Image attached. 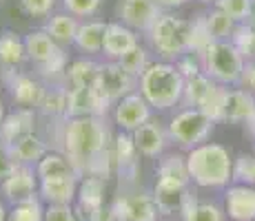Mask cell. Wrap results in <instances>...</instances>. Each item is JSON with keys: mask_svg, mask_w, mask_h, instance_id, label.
I'll list each match as a JSON object with an SVG mask.
<instances>
[{"mask_svg": "<svg viewBox=\"0 0 255 221\" xmlns=\"http://www.w3.org/2000/svg\"><path fill=\"white\" fill-rule=\"evenodd\" d=\"M58 150L69 157L78 175L85 177L111 150L114 135L107 117H67L58 124Z\"/></svg>", "mask_w": 255, "mask_h": 221, "instance_id": "obj_1", "label": "cell"}, {"mask_svg": "<svg viewBox=\"0 0 255 221\" xmlns=\"http://www.w3.org/2000/svg\"><path fill=\"white\" fill-rule=\"evenodd\" d=\"M138 91L153 111H169L173 106L182 104L184 77L178 71L175 62L153 60L149 69L140 75Z\"/></svg>", "mask_w": 255, "mask_h": 221, "instance_id": "obj_2", "label": "cell"}, {"mask_svg": "<svg viewBox=\"0 0 255 221\" xmlns=\"http://www.w3.org/2000/svg\"><path fill=\"white\" fill-rule=\"evenodd\" d=\"M191 181L200 188H222L233 179V159L222 144L204 142L186 153Z\"/></svg>", "mask_w": 255, "mask_h": 221, "instance_id": "obj_3", "label": "cell"}, {"mask_svg": "<svg viewBox=\"0 0 255 221\" xmlns=\"http://www.w3.org/2000/svg\"><path fill=\"white\" fill-rule=\"evenodd\" d=\"M146 40L153 53H158L160 60L175 62L180 56L189 51L191 42V20L180 18L171 11H162V16L149 29Z\"/></svg>", "mask_w": 255, "mask_h": 221, "instance_id": "obj_4", "label": "cell"}, {"mask_svg": "<svg viewBox=\"0 0 255 221\" xmlns=\"http://www.w3.org/2000/svg\"><path fill=\"white\" fill-rule=\"evenodd\" d=\"M204 73L222 86H240L247 60L231 40H215L202 53Z\"/></svg>", "mask_w": 255, "mask_h": 221, "instance_id": "obj_5", "label": "cell"}, {"mask_svg": "<svg viewBox=\"0 0 255 221\" xmlns=\"http://www.w3.org/2000/svg\"><path fill=\"white\" fill-rule=\"evenodd\" d=\"M215 122L209 115H204L200 109H189L184 106L182 111H178L166 124L169 137L173 144H178L180 148L191 150L195 146L204 144L213 133Z\"/></svg>", "mask_w": 255, "mask_h": 221, "instance_id": "obj_6", "label": "cell"}, {"mask_svg": "<svg viewBox=\"0 0 255 221\" xmlns=\"http://www.w3.org/2000/svg\"><path fill=\"white\" fill-rule=\"evenodd\" d=\"M105 188L107 179L96 175H85L78 186V208L87 221H116L111 210H105Z\"/></svg>", "mask_w": 255, "mask_h": 221, "instance_id": "obj_7", "label": "cell"}, {"mask_svg": "<svg viewBox=\"0 0 255 221\" xmlns=\"http://www.w3.org/2000/svg\"><path fill=\"white\" fill-rule=\"evenodd\" d=\"M111 215L116 221H158L160 208L153 199V193H125L118 195L114 206H111Z\"/></svg>", "mask_w": 255, "mask_h": 221, "instance_id": "obj_8", "label": "cell"}, {"mask_svg": "<svg viewBox=\"0 0 255 221\" xmlns=\"http://www.w3.org/2000/svg\"><path fill=\"white\" fill-rule=\"evenodd\" d=\"M160 16L162 9L155 0H118L116 4V20L144 36Z\"/></svg>", "mask_w": 255, "mask_h": 221, "instance_id": "obj_9", "label": "cell"}, {"mask_svg": "<svg viewBox=\"0 0 255 221\" xmlns=\"http://www.w3.org/2000/svg\"><path fill=\"white\" fill-rule=\"evenodd\" d=\"M2 77L7 82L9 95L18 106H27V109H38L40 106L47 84L38 75L11 69V71H2Z\"/></svg>", "mask_w": 255, "mask_h": 221, "instance_id": "obj_10", "label": "cell"}, {"mask_svg": "<svg viewBox=\"0 0 255 221\" xmlns=\"http://www.w3.org/2000/svg\"><path fill=\"white\" fill-rule=\"evenodd\" d=\"M153 117V109L151 104L142 97L140 91H133L129 95H125L122 100H118L111 109V120L120 131L133 133L135 129H140L142 124Z\"/></svg>", "mask_w": 255, "mask_h": 221, "instance_id": "obj_11", "label": "cell"}, {"mask_svg": "<svg viewBox=\"0 0 255 221\" xmlns=\"http://www.w3.org/2000/svg\"><path fill=\"white\" fill-rule=\"evenodd\" d=\"M140 80L135 75H131L129 71L120 67V62L116 60H107L100 65V77H98V91L111 102L116 104L118 100H122L125 95L138 91Z\"/></svg>", "mask_w": 255, "mask_h": 221, "instance_id": "obj_12", "label": "cell"}, {"mask_svg": "<svg viewBox=\"0 0 255 221\" xmlns=\"http://www.w3.org/2000/svg\"><path fill=\"white\" fill-rule=\"evenodd\" d=\"M111 109L114 104L96 86H69L67 117H107Z\"/></svg>", "mask_w": 255, "mask_h": 221, "instance_id": "obj_13", "label": "cell"}, {"mask_svg": "<svg viewBox=\"0 0 255 221\" xmlns=\"http://www.w3.org/2000/svg\"><path fill=\"white\" fill-rule=\"evenodd\" d=\"M131 135H133L140 155L142 157H149V159L162 157L164 150H166V146H169V142H171L166 126L160 120H155V117H151L146 124H142L140 129H135Z\"/></svg>", "mask_w": 255, "mask_h": 221, "instance_id": "obj_14", "label": "cell"}, {"mask_svg": "<svg viewBox=\"0 0 255 221\" xmlns=\"http://www.w3.org/2000/svg\"><path fill=\"white\" fill-rule=\"evenodd\" d=\"M38 186H40V179H38L36 168L33 166H18L7 179L0 181V193L4 195V199L16 206L24 199L33 197Z\"/></svg>", "mask_w": 255, "mask_h": 221, "instance_id": "obj_15", "label": "cell"}, {"mask_svg": "<svg viewBox=\"0 0 255 221\" xmlns=\"http://www.w3.org/2000/svg\"><path fill=\"white\" fill-rule=\"evenodd\" d=\"M140 44V33L129 29L122 22H107V33H105V53L107 60H120L125 53H129L133 47Z\"/></svg>", "mask_w": 255, "mask_h": 221, "instance_id": "obj_16", "label": "cell"}, {"mask_svg": "<svg viewBox=\"0 0 255 221\" xmlns=\"http://www.w3.org/2000/svg\"><path fill=\"white\" fill-rule=\"evenodd\" d=\"M224 206L233 221H255V186H229L224 195Z\"/></svg>", "mask_w": 255, "mask_h": 221, "instance_id": "obj_17", "label": "cell"}, {"mask_svg": "<svg viewBox=\"0 0 255 221\" xmlns=\"http://www.w3.org/2000/svg\"><path fill=\"white\" fill-rule=\"evenodd\" d=\"M114 157H116V173L127 179H133L138 175V157H140V150L135 146V140L131 133L127 131H120L118 135H114Z\"/></svg>", "mask_w": 255, "mask_h": 221, "instance_id": "obj_18", "label": "cell"}, {"mask_svg": "<svg viewBox=\"0 0 255 221\" xmlns=\"http://www.w3.org/2000/svg\"><path fill=\"white\" fill-rule=\"evenodd\" d=\"M36 109H27V106H18L16 111L7 113L0 124V142L2 144H13L16 140L29 135L36 131Z\"/></svg>", "mask_w": 255, "mask_h": 221, "instance_id": "obj_19", "label": "cell"}, {"mask_svg": "<svg viewBox=\"0 0 255 221\" xmlns=\"http://www.w3.org/2000/svg\"><path fill=\"white\" fill-rule=\"evenodd\" d=\"M24 47H27V58L29 62H33V67H40L51 62L53 58H58L65 49L62 44H58L45 29H33L24 36Z\"/></svg>", "mask_w": 255, "mask_h": 221, "instance_id": "obj_20", "label": "cell"}, {"mask_svg": "<svg viewBox=\"0 0 255 221\" xmlns=\"http://www.w3.org/2000/svg\"><path fill=\"white\" fill-rule=\"evenodd\" d=\"M67 109H69V86L67 82L62 84H47L45 97H42L38 113L51 124H62L67 120Z\"/></svg>", "mask_w": 255, "mask_h": 221, "instance_id": "obj_21", "label": "cell"}, {"mask_svg": "<svg viewBox=\"0 0 255 221\" xmlns=\"http://www.w3.org/2000/svg\"><path fill=\"white\" fill-rule=\"evenodd\" d=\"M7 146H9V150H11L18 166H33V168H36L38 161L51 150L49 148V142L42 135H38L36 131L20 137V140H16L13 144H7Z\"/></svg>", "mask_w": 255, "mask_h": 221, "instance_id": "obj_22", "label": "cell"}, {"mask_svg": "<svg viewBox=\"0 0 255 221\" xmlns=\"http://www.w3.org/2000/svg\"><path fill=\"white\" fill-rule=\"evenodd\" d=\"M78 175H65V177H47L40 179L38 193L40 199L47 204H71L78 195Z\"/></svg>", "mask_w": 255, "mask_h": 221, "instance_id": "obj_23", "label": "cell"}, {"mask_svg": "<svg viewBox=\"0 0 255 221\" xmlns=\"http://www.w3.org/2000/svg\"><path fill=\"white\" fill-rule=\"evenodd\" d=\"M189 195H191L189 186L175 184V181H169V179H158L153 186V199L160 208V215L180 213Z\"/></svg>", "mask_w": 255, "mask_h": 221, "instance_id": "obj_24", "label": "cell"}, {"mask_svg": "<svg viewBox=\"0 0 255 221\" xmlns=\"http://www.w3.org/2000/svg\"><path fill=\"white\" fill-rule=\"evenodd\" d=\"M255 113V95L247 88H229L227 106H224V122L231 124H244Z\"/></svg>", "mask_w": 255, "mask_h": 221, "instance_id": "obj_25", "label": "cell"}, {"mask_svg": "<svg viewBox=\"0 0 255 221\" xmlns=\"http://www.w3.org/2000/svg\"><path fill=\"white\" fill-rule=\"evenodd\" d=\"M24 60H29L24 38L11 29L0 31V67H2V71L18 69Z\"/></svg>", "mask_w": 255, "mask_h": 221, "instance_id": "obj_26", "label": "cell"}, {"mask_svg": "<svg viewBox=\"0 0 255 221\" xmlns=\"http://www.w3.org/2000/svg\"><path fill=\"white\" fill-rule=\"evenodd\" d=\"M105 33H107V22L105 20H80L76 33V47L87 56H96L102 53L105 47Z\"/></svg>", "mask_w": 255, "mask_h": 221, "instance_id": "obj_27", "label": "cell"}, {"mask_svg": "<svg viewBox=\"0 0 255 221\" xmlns=\"http://www.w3.org/2000/svg\"><path fill=\"white\" fill-rule=\"evenodd\" d=\"M100 65L91 58H78L67 67V86H98Z\"/></svg>", "mask_w": 255, "mask_h": 221, "instance_id": "obj_28", "label": "cell"}, {"mask_svg": "<svg viewBox=\"0 0 255 221\" xmlns=\"http://www.w3.org/2000/svg\"><path fill=\"white\" fill-rule=\"evenodd\" d=\"M78 27H80V20H78L76 16H71V13H67V11H58V13H53V16L47 20L45 31L58 44L67 47V44L76 42Z\"/></svg>", "mask_w": 255, "mask_h": 221, "instance_id": "obj_29", "label": "cell"}, {"mask_svg": "<svg viewBox=\"0 0 255 221\" xmlns=\"http://www.w3.org/2000/svg\"><path fill=\"white\" fill-rule=\"evenodd\" d=\"M38 179H47V177H65V175H78L76 166L62 150H49L36 164ZM80 177V175H78Z\"/></svg>", "mask_w": 255, "mask_h": 221, "instance_id": "obj_30", "label": "cell"}, {"mask_svg": "<svg viewBox=\"0 0 255 221\" xmlns=\"http://www.w3.org/2000/svg\"><path fill=\"white\" fill-rule=\"evenodd\" d=\"M218 82H213L207 73H198V75L184 80V93H182V106L189 109H200L202 102L209 97V93L215 88Z\"/></svg>", "mask_w": 255, "mask_h": 221, "instance_id": "obj_31", "label": "cell"}, {"mask_svg": "<svg viewBox=\"0 0 255 221\" xmlns=\"http://www.w3.org/2000/svg\"><path fill=\"white\" fill-rule=\"evenodd\" d=\"M180 215H182V221H224L227 210H222L218 204L198 201L193 195H189Z\"/></svg>", "mask_w": 255, "mask_h": 221, "instance_id": "obj_32", "label": "cell"}, {"mask_svg": "<svg viewBox=\"0 0 255 221\" xmlns=\"http://www.w3.org/2000/svg\"><path fill=\"white\" fill-rule=\"evenodd\" d=\"M158 179H169L175 184L189 186L191 184V175H189V166H186V155H164L158 164Z\"/></svg>", "mask_w": 255, "mask_h": 221, "instance_id": "obj_33", "label": "cell"}, {"mask_svg": "<svg viewBox=\"0 0 255 221\" xmlns=\"http://www.w3.org/2000/svg\"><path fill=\"white\" fill-rule=\"evenodd\" d=\"M204 22H207V29L213 40H231L235 27H238V22L229 13L220 11L218 7H213L211 11L204 13Z\"/></svg>", "mask_w": 255, "mask_h": 221, "instance_id": "obj_34", "label": "cell"}, {"mask_svg": "<svg viewBox=\"0 0 255 221\" xmlns=\"http://www.w3.org/2000/svg\"><path fill=\"white\" fill-rule=\"evenodd\" d=\"M116 62H120V67L125 69V71H129L131 75H135L140 80V75L149 69V65L153 60H151V51L146 47H142V44H138V47H133L129 53H125V56L120 58V60H116Z\"/></svg>", "mask_w": 255, "mask_h": 221, "instance_id": "obj_35", "label": "cell"}, {"mask_svg": "<svg viewBox=\"0 0 255 221\" xmlns=\"http://www.w3.org/2000/svg\"><path fill=\"white\" fill-rule=\"evenodd\" d=\"M7 221H45V208L38 195L20 201L7 215Z\"/></svg>", "mask_w": 255, "mask_h": 221, "instance_id": "obj_36", "label": "cell"}, {"mask_svg": "<svg viewBox=\"0 0 255 221\" xmlns=\"http://www.w3.org/2000/svg\"><path fill=\"white\" fill-rule=\"evenodd\" d=\"M227 93H229V86H222V84H215V88L209 93V97L202 102L200 111L204 115H209L211 120L218 124V122H224V106H227Z\"/></svg>", "mask_w": 255, "mask_h": 221, "instance_id": "obj_37", "label": "cell"}, {"mask_svg": "<svg viewBox=\"0 0 255 221\" xmlns=\"http://www.w3.org/2000/svg\"><path fill=\"white\" fill-rule=\"evenodd\" d=\"M211 42H215V40L211 38L209 29H207V22H204V13H200V16H195L193 20H191V42H189V51H193V53H198V56H202V53L211 47Z\"/></svg>", "mask_w": 255, "mask_h": 221, "instance_id": "obj_38", "label": "cell"}, {"mask_svg": "<svg viewBox=\"0 0 255 221\" xmlns=\"http://www.w3.org/2000/svg\"><path fill=\"white\" fill-rule=\"evenodd\" d=\"M231 42L240 49V53L244 56L247 62H255V29L249 27L247 22L238 24L235 27V33L231 38Z\"/></svg>", "mask_w": 255, "mask_h": 221, "instance_id": "obj_39", "label": "cell"}, {"mask_svg": "<svg viewBox=\"0 0 255 221\" xmlns=\"http://www.w3.org/2000/svg\"><path fill=\"white\" fill-rule=\"evenodd\" d=\"M102 7V0H62V9L71 16L80 18H93Z\"/></svg>", "mask_w": 255, "mask_h": 221, "instance_id": "obj_40", "label": "cell"}, {"mask_svg": "<svg viewBox=\"0 0 255 221\" xmlns=\"http://www.w3.org/2000/svg\"><path fill=\"white\" fill-rule=\"evenodd\" d=\"M213 7H218L220 11L229 13L238 24L249 20V11H251V0H215Z\"/></svg>", "mask_w": 255, "mask_h": 221, "instance_id": "obj_41", "label": "cell"}, {"mask_svg": "<svg viewBox=\"0 0 255 221\" xmlns=\"http://www.w3.org/2000/svg\"><path fill=\"white\" fill-rule=\"evenodd\" d=\"M175 67H178V71L182 73L184 80L198 75V73H204L202 56H198V53H193V51H186L184 56H180L178 60H175Z\"/></svg>", "mask_w": 255, "mask_h": 221, "instance_id": "obj_42", "label": "cell"}, {"mask_svg": "<svg viewBox=\"0 0 255 221\" xmlns=\"http://www.w3.org/2000/svg\"><path fill=\"white\" fill-rule=\"evenodd\" d=\"M56 2L58 0H20V7L29 18H45L51 16V11L56 9Z\"/></svg>", "mask_w": 255, "mask_h": 221, "instance_id": "obj_43", "label": "cell"}, {"mask_svg": "<svg viewBox=\"0 0 255 221\" xmlns=\"http://www.w3.org/2000/svg\"><path fill=\"white\" fill-rule=\"evenodd\" d=\"M45 221H78L71 204H49L45 208Z\"/></svg>", "mask_w": 255, "mask_h": 221, "instance_id": "obj_44", "label": "cell"}, {"mask_svg": "<svg viewBox=\"0 0 255 221\" xmlns=\"http://www.w3.org/2000/svg\"><path fill=\"white\" fill-rule=\"evenodd\" d=\"M16 168H18V164H16V159H13L9 146L0 142V181L7 179V177L11 175Z\"/></svg>", "mask_w": 255, "mask_h": 221, "instance_id": "obj_45", "label": "cell"}, {"mask_svg": "<svg viewBox=\"0 0 255 221\" xmlns=\"http://www.w3.org/2000/svg\"><path fill=\"white\" fill-rule=\"evenodd\" d=\"M240 86L251 91L255 95V62H247L244 73H242V80H240Z\"/></svg>", "mask_w": 255, "mask_h": 221, "instance_id": "obj_46", "label": "cell"}, {"mask_svg": "<svg viewBox=\"0 0 255 221\" xmlns=\"http://www.w3.org/2000/svg\"><path fill=\"white\" fill-rule=\"evenodd\" d=\"M155 2L160 4L162 11H171V9H178V7H182V4H186L189 0H155Z\"/></svg>", "mask_w": 255, "mask_h": 221, "instance_id": "obj_47", "label": "cell"}, {"mask_svg": "<svg viewBox=\"0 0 255 221\" xmlns=\"http://www.w3.org/2000/svg\"><path fill=\"white\" fill-rule=\"evenodd\" d=\"M247 24L255 29V0H251V11H249V20H247Z\"/></svg>", "mask_w": 255, "mask_h": 221, "instance_id": "obj_48", "label": "cell"}, {"mask_svg": "<svg viewBox=\"0 0 255 221\" xmlns=\"http://www.w3.org/2000/svg\"><path fill=\"white\" fill-rule=\"evenodd\" d=\"M247 126H249V133H251V135L255 137V113H253V115H251V120H249V122H247Z\"/></svg>", "mask_w": 255, "mask_h": 221, "instance_id": "obj_49", "label": "cell"}, {"mask_svg": "<svg viewBox=\"0 0 255 221\" xmlns=\"http://www.w3.org/2000/svg\"><path fill=\"white\" fill-rule=\"evenodd\" d=\"M7 215H9V213L4 210V206L0 204V221H7Z\"/></svg>", "mask_w": 255, "mask_h": 221, "instance_id": "obj_50", "label": "cell"}, {"mask_svg": "<svg viewBox=\"0 0 255 221\" xmlns=\"http://www.w3.org/2000/svg\"><path fill=\"white\" fill-rule=\"evenodd\" d=\"M4 115H7V111H4V104H2V100H0V124H2Z\"/></svg>", "mask_w": 255, "mask_h": 221, "instance_id": "obj_51", "label": "cell"}, {"mask_svg": "<svg viewBox=\"0 0 255 221\" xmlns=\"http://www.w3.org/2000/svg\"><path fill=\"white\" fill-rule=\"evenodd\" d=\"M198 2H204V4H215V0H198Z\"/></svg>", "mask_w": 255, "mask_h": 221, "instance_id": "obj_52", "label": "cell"}, {"mask_svg": "<svg viewBox=\"0 0 255 221\" xmlns=\"http://www.w3.org/2000/svg\"><path fill=\"white\" fill-rule=\"evenodd\" d=\"M0 2H2V0H0Z\"/></svg>", "mask_w": 255, "mask_h": 221, "instance_id": "obj_53", "label": "cell"}, {"mask_svg": "<svg viewBox=\"0 0 255 221\" xmlns=\"http://www.w3.org/2000/svg\"><path fill=\"white\" fill-rule=\"evenodd\" d=\"M253 186H255V184H253Z\"/></svg>", "mask_w": 255, "mask_h": 221, "instance_id": "obj_54", "label": "cell"}]
</instances>
